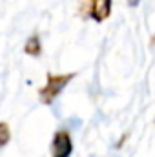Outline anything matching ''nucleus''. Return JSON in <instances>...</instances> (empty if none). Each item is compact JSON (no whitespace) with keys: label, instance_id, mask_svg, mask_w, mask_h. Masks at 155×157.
I'll return each instance as SVG.
<instances>
[{"label":"nucleus","instance_id":"f257e3e1","mask_svg":"<svg viewBox=\"0 0 155 157\" xmlns=\"http://www.w3.org/2000/svg\"><path fill=\"white\" fill-rule=\"evenodd\" d=\"M77 77L75 71L71 73H62V75H55V73H47V78H46V84L40 88L39 95H40V101L44 104H51L62 91L64 88Z\"/></svg>","mask_w":155,"mask_h":157},{"label":"nucleus","instance_id":"f03ea898","mask_svg":"<svg viewBox=\"0 0 155 157\" xmlns=\"http://www.w3.org/2000/svg\"><path fill=\"white\" fill-rule=\"evenodd\" d=\"M113 0H80V17L91 18L95 22H104L110 18Z\"/></svg>","mask_w":155,"mask_h":157},{"label":"nucleus","instance_id":"7ed1b4c3","mask_svg":"<svg viewBox=\"0 0 155 157\" xmlns=\"http://www.w3.org/2000/svg\"><path fill=\"white\" fill-rule=\"evenodd\" d=\"M73 152L71 133L64 128L57 130L51 141V157H70Z\"/></svg>","mask_w":155,"mask_h":157},{"label":"nucleus","instance_id":"20e7f679","mask_svg":"<svg viewBox=\"0 0 155 157\" xmlns=\"http://www.w3.org/2000/svg\"><path fill=\"white\" fill-rule=\"evenodd\" d=\"M24 53L29 55V57H40V53H42V42H40L39 33H33L29 39L26 40V44H24Z\"/></svg>","mask_w":155,"mask_h":157},{"label":"nucleus","instance_id":"39448f33","mask_svg":"<svg viewBox=\"0 0 155 157\" xmlns=\"http://www.w3.org/2000/svg\"><path fill=\"white\" fill-rule=\"evenodd\" d=\"M9 141H11V128H9L7 122L0 121V148L9 144Z\"/></svg>","mask_w":155,"mask_h":157},{"label":"nucleus","instance_id":"423d86ee","mask_svg":"<svg viewBox=\"0 0 155 157\" xmlns=\"http://www.w3.org/2000/svg\"><path fill=\"white\" fill-rule=\"evenodd\" d=\"M128 2H130V6H137L139 4V0H128Z\"/></svg>","mask_w":155,"mask_h":157}]
</instances>
